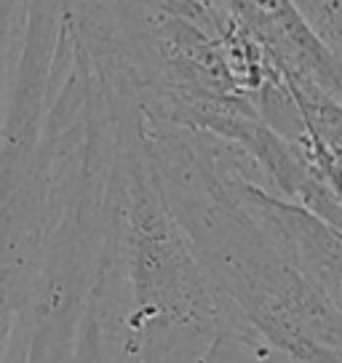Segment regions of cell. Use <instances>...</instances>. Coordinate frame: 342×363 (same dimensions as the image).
I'll return each instance as SVG.
<instances>
[{
    "label": "cell",
    "instance_id": "cell-1",
    "mask_svg": "<svg viewBox=\"0 0 342 363\" xmlns=\"http://www.w3.org/2000/svg\"><path fill=\"white\" fill-rule=\"evenodd\" d=\"M142 145L225 329L292 363H342V305L321 294L241 206L195 131L142 118Z\"/></svg>",
    "mask_w": 342,
    "mask_h": 363
},
{
    "label": "cell",
    "instance_id": "cell-2",
    "mask_svg": "<svg viewBox=\"0 0 342 363\" xmlns=\"http://www.w3.org/2000/svg\"><path fill=\"white\" fill-rule=\"evenodd\" d=\"M118 251L131 363H195L225 320L155 187L142 121L118 158Z\"/></svg>",
    "mask_w": 342,
    "mask_h": 363
},
{
    "label": "cell",
    "instance_id": "cell-3",
    "mask_svg": "<svg viewBox=\"0 0 342 363\" xmlns=\"http://www.w3.org/2000/svg\"><path fill=\"white\" fill-rule=\"evenodd\" d=\"M195 363H292L281 352L267 347L263 340L222 329Z\"/></svg>",
    "mask_w": 342,
    "mask_h": 363
},
{
    "label": "cell",
    "instance_id": "cell-4",
    "mask_svg": "<svg viewBox=\"0 0 342 363\" xmlns=\"http://www.w3.org/2000/svg\"><path fill=\"white\" fill-rule=\"evenodd\" d=\"M310 30L326 43L329 51L340 57V24H342V0H292Z\"/></svg>",
    "mask_w": 342,
    "mask_h": 363
}]
</instances>
